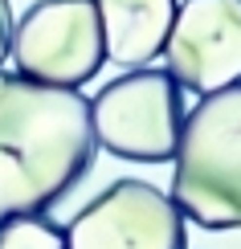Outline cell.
<instances>
[{
    "label": "cell",
    "mask_w": 241,
    "mask_h": 249,
    "mask_svg": "<svg viewBox=\"0 0 241 249\" xmlns=\"http://www.w3.org/2000/svg\"><path fill=\"white\" fill-rule=\"evenodd\" d=\"M94 155L90 102L78 90L0 70V225L61 204Z\"/></svg>",
    "instance_id": "6da1fadb"
},
{
    "label": "cell",
    "mask_w": 241,
    "mask_h": 249,
    "mask_svg": "<svg viewBox=\"0 0 241 249\" xmlns=\"http://www.w3.org/2000/svg\"><path fill=\"white\" fill-rule=\"evenodd\" d=\"M172 204L201 229H241V82L201 94L184 119Z\"/></svg>",
    "instance_id": "7a4b0ae2"
},
{
    "label": "cell",
    "mask_w": 241,
    "mask_h": 249,
    "mask_svg": "<svg viewBox=\"0 0 241 249\" xmlns=\"http://www.w3.org/2000/svg\"><path fill=\"white\" fill-rule=\"evenodd\" d=\"M94 139L119 160L131 163H167L176 160L184 131V90L167 70L139 66L90 98Z\"/></svg>",
    "instance_id": "3957f363"
},
{
    "label": "cell",
    "mask_w": 241,
    "mask_h": 249,
    "mask_svg": "<svg viewBox=\"0 0 241 249\" xmlns=\"http://www.w3.org/2000/svg\"><path fill=\"white\" fill-rule=\"evenodd\" d=\"M8 57H13L17 74L33 82L78 90L107 61L98 4L94 0H37V4H29L20 20H13Z\"/></svg>",
    "instance_id": "277c9868"
},
{
    "label": "cell",
    "mask_w": 241,
    "mask_h": 249,
    "mask_svg": "<svg viewBox=\"0 0 241 249\" xmlns=\"http://www.w3.org/2000/svg\"><path fill=\"white\" fill-rule=\"evenodd\" d=\"M66 249H188L184 213L148 180H114L66 225Z\"/></svg>",
    "instance_id": "5b68a950"
},
{
    "label": "cell",
    "mask_w": 241,
    "mask_h": 249,
    "mask_svg": "<svg viewBox=\"0 0 241 249\" xmlns=\"http://www.w3.org/2000/svg\"><path fill=\"white\" fill-rule=\"evenodd\" d=\"M180 90L213 94L241 82V0H184L164 45Z\"/></svg>",
    "instance_id": "8992f818"
},
{
    "label": "cell",
    "mask_w": 241,
    "mask_h": 249,
    "mask_svg": "<svg viewBox=\"0 0 241 249\" xmlns=\"http://www.w3.org/2000/svg\"><path fill=\"white\" fill-rule=\"evenodd\" d=\"M94 4L102 20L107 57L139 70L164 53L180 0H94Z\"/></svg>",
    "instance_id": "52a82bcc"
},
{
    "label": "cell",
    "mask_w": 241,
    "mask_h": 249,
    "mask_svg": "<svg viewBox=\"0 0 241 249\" xmlns=\"http://www.w3.org/2000/svg\"><path fill=\"white\" fill-rule=\"evenodd\" d=\"M0 249H66V225L49 213L13 216L0 225Z\"/></svg>",
    "instance_id": "ba28073f"
},
{
    "label": "cell",
    "mask_w": 241,
    "mask_h": 249,
    "mask_svg": "<svg viewBox=\"0 0 241 249\" xmlns=\"http://www.w3.org/2000/svg\"><path fill=\"white\" fill-rule=\"evenodd\" d=\"M8 41H13V4L0 0V61L8 57Z\"/></svg>",
    "instance_id": "9c48e42d"
}]
</instances>
